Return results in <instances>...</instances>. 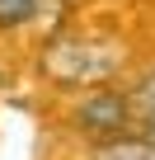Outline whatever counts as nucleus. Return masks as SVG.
<instances>
[{"label": "nucleus", "mask_w": 155, "mask_h": 160, "mask_svg": "<svg viewBox=\"0 0 155 160\" xmlns=\"http://www.w3.org/2000/svg\"><path fill=\"white\" fill-rule=\"evenodd\" d=\"M118 47L85 33H52L38 52V71L61 90H104L118 75Z\"/></svg>", "instance_id": "nucleus-1"}, {"label": "nucleus", "mask_w": 155, "mask_h": 160, "mask_svg": "<svg viewBox=\"0 0 155 160\" xmlns=\"http://www.w3.org/2000/svg\"><path fill=\"white\" fill-rule=\"evenodd\" d=\"M136 122H132V94H122V90H90L85 99H80V108H75V132H80L85 141H94V146H104V141H118V137H127Z\"/></svg>", "instance_id": "nucleus-2"}, {"label": "nucleus", "mask_w": 155, "mask_h": 160, "mask_svg": "<svg viewBox=\"0 0 155 160\" xmlns=\"http://www.w3.org/2000/svg\"><path fill=\"white\" fill-rule=\"evenodd\" d=\"M132 122H136L141 137L155 141V71H146L132 85Z\"/></svg>", "instance_id": "nucleus-3"}, {"label": "nucleus", "mask_w": 155, "mask_h": 160, "mask_svg": "<svg viewBox=\"0 0 155 160\" xmlns=\"http://www.w3.org/2000/svg\"><path fill=\"white\" fill-rule=\"evenodd\" d=\"M90 160H155V141L141 137V132H127V137H118V141L94 146Z\"/></svg>", "instance_id": "nucleus-4"}, {"label": "nucleus", "mask_w": 155, "mask_h": 160, "mask_svg": "<svg viewBox=\"0 0 155 160\" xmlns=\"http://www.w3.org/2000/svg\"><path fill=\"white\" fill-rule=\"evenodd\" d=\"M38 10H42V0H0V28H24V24H33L38 19Z\"/></svg>", "instance_id": "nucleus-5"}]
</instances>
